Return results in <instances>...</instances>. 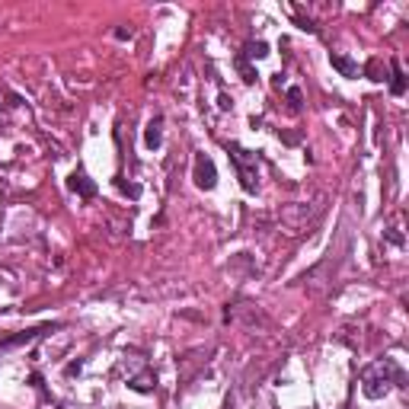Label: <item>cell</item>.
<instances>
[{
	"label": "cell",
	"instance_id": "obj_3",
	"mask_svg": "<svg viewBox=\"0 0 409 409\" xmlns=\"http://www.w3.org/2000/svg\"><path fill=\"white\" fill-rule=\"evenodd\" d=\"M192 179H195L198 189L211 192L218 186V170H214V160L204 157V154H195V163H192Z\"/></svg>",
	"mask_w": 409,
	"mask_h": 409
},
{
	"label": "cell",
	"instance_id": "obj_2",
	"mask_svg": "<svg viewBox=\"0 0 409 409\" xmlns=\"http://www.w3.org/2000/svg\"><path fill=\"white\" fill-rule=\"evenodd\" d=\"M228 157H230V163H234V170H237V179H240L243 192H250V195H253V192L259 189L256 154L246 151V147H240V144H228Z\"/></svg>",
	"mask_w": 409,
	"mask_h": 409
},
{
	"label": "cell",
	"instance_id": "obj_4",
	"mask_svg": "<svg viewBox=\"0 0 409 409\" xmlns=\"http://www.w3.org/2000/svg\"><path fill=\"white\" fill-rule=\"evenodd\" d=\"M68 186L77 192V195H84V198L96 195V182H93L90 176L84 173V170H74V173H70V179H68Z\"/></svg>",
	"mask_w": 409,
	"mask_h": 409
},
{
	"label": "cell",
	"instance_id": "obj_9",
	"mask_svg": "<svg viewBox=\"0 0 409 409\" xmlns=\"http://www.w3.org/2000/svg\"><path fill=\"white\" fill-rule=\"evenodd\" d=\"M265 54H269V45H265V42H250L246 52H243V58H265Z\"/></svg>",
	"mask_w": 409,
	"mask_h": 409
},
{
	"label": "cell",
	"instance_id": "obj_10",
	"mask_svg": "<svg viewBox=\"0 0 409 409\" xmlns=\"http://www.w3.org/2000/svg\"><path fill=\"white\" fill-rule=\"evenodd\" d=\"M288 99H291V109H301V90H288Z\"/></svg>",
	"mask_w": 409,
	"mask_h": 409
},
{
	"label": "cell",
	"instance_id": "obj_6",
	"mask_svg": "<svg viewBox=\"0 0 409 409\" xmlns=\"http://www.w3.org/2000/svg\"><path fill=\"white\" fill-rule=\"evenodd\" d=\"M128 387L131 390H137V394H151L154 387H157V378H154L151 371H144V374H137V378H131Z\"/></svg>",
	"mask_w": 409,
	"mask_h": 409
},
{
	"label": "cell",
	"instance_id": "obj_11",
	"mask_svg": "<svg viewBox=\"0 0 409 409\" xmlns=\"http://www.w3.org/2000/svg\"><path fill=\"white\" fill-rule=\"evenodd\" d=\"M115 38H131V29H115Z\"/></svg>",
	"mask_w": 409,
	"mask_h": 409
},
{
	"label": "cell",
	"instance_id": "obj_12",
	"mask_svg": "<svg viewBox=\"0 0 409 409\" xmlns=\"http://www.w3.org/2000/svg\"><path fill=\"white\" fill-rule=\"evenodd\" d=\"M224 409H230V403H228V406H224Z\"/></svg>",
	"mask_w": 409,
	"mask_h": 409
},
{
	"label": "cell",
	"instance_id": "obj_8",
	"mask_svg": "<svg viewBox=\"0 0 409 409\" xmlns=\"http://www.w3.org/2000/svg\"><path fill=\"white\" fill-rule=\"evenodd\" d=\"M390 68H394V84H390V93H394V96H403V93H406V74L400 70V61H390Z\"/></svg>",
	"mask_w": 409,
	"mask_h": 409
},
{
	"label": "cell",
	"instance_id": "obj_7",
	"mask_svg": "<svg viewBox=\"0 0 409 409\" xmlns=\"http://www.w3.org/2000/svg\"><path fill=\"white\" fill-rule=\"evenodd\" d=\"M329 61H333V68L342 70L345 77H358V64L355 61H349L345 54H329Z\"/></svg>",
	"mask_w": 409,
	"mask_h": 409
},
{
	"label": "cell",
	"instance_id": "obj_5",
	"mask_svg": "<svg viewBox=\"0 0 409 409\" xmlns=\"http://www.w3.org/2000/svg\"><path fill=\"white\" fill-rule=\"evenodd\" d=\"M144 144H147V151H157L160 144H163V119H151V125H147V131H144Z\"/></svg>",
	"mask_w": 409,
	"mask_h": 409
},
{
	"label": "cell",
	"instance_id": "obj_1",
	"mask_svg": "<svg viewBox=\"0 0 409 409\" xmlns=\"http://www.w3.org/2000/svg\"><path fill=\"white\" fill-rule=\"evenodd\" d=\"M403 380H406V374H403L400 364H396L394 358H380L371 368H364L362 394L368 396V400H380V396H387L394 387H403Z\"/></svg>",
	"mask_w": 409,
	"mask_h": 409
}]
</instances>
